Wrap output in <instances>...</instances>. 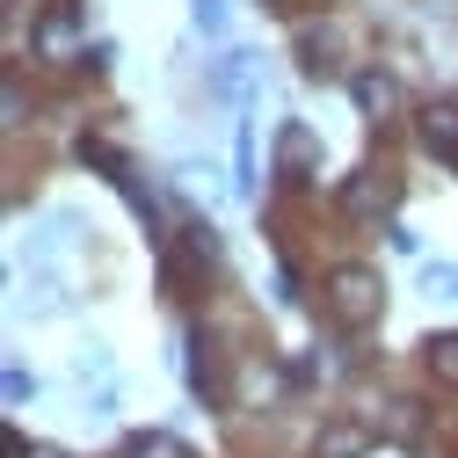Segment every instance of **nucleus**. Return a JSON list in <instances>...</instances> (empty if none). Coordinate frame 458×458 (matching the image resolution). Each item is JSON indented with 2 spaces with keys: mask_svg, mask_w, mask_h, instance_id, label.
<instances>
[{
  "mask_svg": "<svg viewBox=\"0 0 458 458\" xmlns=\"http://www.w3.org/2000/svg\"><path fill=\"white\" fill-rule=\"evenodd\" d=\"M327 313H335V327H371V320L386 313V284H378V269L342 262V269L327 276Z\"/></svg>",
  "mask_w": 458,
  "mask_h": 458,
  "instance_id": "nucleus-1",
  "label": "nucleus"
},
{
  "mask_svg": "<svg viewBox=\"0 0 458 458\" xmlns=\"http://www.w3.org/2000/svg\"><path fill=\"white\" fill-rule=\"evenodd\" d=\"M30 44H37V59H51V66H73V59H88V51H81V15H73V8L44 15V22L30 30Z\"/></svg>",
  "mask_w": 458,
  "mask_h": 458,
  "instance_id": "nucleus-2",
  "label": "nucleus"
},
{
  "mask_svg": "<svg viewBox=\"0 0 458 458\" xmlns=\"http://www.w3.org/2000/svg\"><path fill=\"white\" fill-rule=\"evenodd\" d=\"M415 131H422V146H429L444 167H458V102H451V95H437V102L415 109Z\"/></svg>",
  "mask_w": 458,
  "mask_h": 458,
  "instance_id": "nucleus-3",
  "label": "nucleus"
},
{
  "mask_svg": "<svg viewBox=\"0 0 458 458\" xmlns=\"http://www.w3.org/2000/svg\"><path fill=\"white\" fill-rule=\"evenodd\" d=\"M350 102L364 109L371 124H386L393 109H400V81H393V73H378V66H357V73H350Z\"/></svg>",
  "mask_w": 458,
  "mask_h": 458,
  "instance_id": "nucleus-4",
  "label": "nucleus"
},
{
  "mask_svg": "<svg viewBox=\"0 0 458 458\" xmlns=\"http://www.w3.org/2000/svg\"><path fill=\"white\" fill-rule=\"evenodd\" d=\"M378 444V429L371 422H327L320 429V444H313V458H364Z\"/></svg>",
  "mask_w": 458,
  "mask_h": 458,
  "instance_id": "nucleus-5",
  "label": "nucleus"
},
{
  "mask_svg": "<svg viewBox=\"0 0 458 458\" xmlns=\"http://www.w3.org/2000/svg\"><path fill=\"white\" fill-rule=\"evenodd\" d=\"M276 167H284V175H313V167H320V139L306 124H284L276 131Z\"/></svg>",
  "mask_w": 458,
  "mask_h": 458,
  "instance_id": "nucleus-6",
  "label": "nucleus"
},
{
  "mask_svg": "<svg viewBox=\"0 0 458 458\" xmlns=\"http://www.w3.org/2000/svg\"><path fill=\"white\" fill-rule=\"evenodd\" d=\"M335 44H342V37H335V30H320V22H306V30H299V66H306L313 81H327V73H335Z\"/></svg>",
  "mask_w": 458,
  "mask_h": 458,
  "instance_id": "nucleus-7",
  "label": "nucleus"
},
{
  "mask_svg": "<svg viewBox=\"0 0 458 458\" xmlns=\"http://www.w3.org/2000/svg\"><path fill=\"white\" fill-rule=\"evenodd\" d=\"M117 458H197V451H190L182 437H167V429H139V437H131Z\"/></svg>",
  "mask_w": 458,
  "mask_h": 458,
  "instance_id": "nucleus-8",
  "label": "nucleus"
},
{
  "mask_svg": "<svg viewBox=\"0 0 458 458\" xmlns=\"http://www.w3.org/2000/svg\"><path fill=\"white\" fill-rule=\"evenodd\" d=\"M422 364H429L437 386H458V335H429L422 342Z\"/></svg>",
  "mask_w": 458,
  "mask_h": 458,
  "instance_id": "nucleus-9",
  "label": "nucleus"
},
{
  "mask_svg": "<svg viewBox=\"0 0 458 458\" xmlns=\"http://www.w3.org/2000/svg\"><path fill=\"white\" fill-rule=\"evenodd\" d=\"M422 415H415V400H386V415H378V437H400V444H415Z\"/></svg>",
  "mask_w": 458,
  "mask_h": 458,
  "instance_id": "nucleus-10",
  "label": "nucleus"
},
{
  "mask_svg": "<svg viewBox=\"0 0 458 458\" xmlns=\"http://www.w3.org/2000/svg\"><path fill=\"white\" fill-rule=\"evenodd\" d=\"M182 248H190V262H197V269H211V262H218V233H211L204 218H190V225H182Z\"/></svg>",
  "mask_w": 458,
  "mask_h": 458,
  "instance_id": "nucleus-11",
  "label": "nucleus"
},
{
  "mask_svg": "<svg viewBox=\"0 0 458 458\" xmlns=\"http://www.w3.org/2000/svg\"><path fill=\"white\" fill-rule=\"evenodd\" d=\"M342 204H350V211H378V204H393V182H350V197H342Z\"/></svg>",
  "mask_w": 458,
  "mask_h": 458,
  "instance_id": "nucleus-12",
  "label": "nucleus"
},
{
  "mask_svg": "<svg viewBox=\"0 0 458 458\" xmlns=\"http://www.w3.org/2000/svg\"><path fill=\"white\" fill-rule=\"evenodd\" d=\"M422 292L429 299H458V262H429L422 269Z\"/></svg>",
  "mask_w": 458,
  "mask_h": 458,
  "instance_id": "nucleus-13",
  "label": "nucleus"
},
{
  "mask_svg": "<svg viewBox=\"0 0 458 458\" xmlns=\"http://www.w3.org/2000/svg\"><path fill=\"white\" fill-rule=\"evenodd\" d=\"M190 22H197L204 37H218V30H225V0H190Z\"/></svg>",
  "mask_w": 458,
  "mask_h": 458,
  "instance_id": "nucleus-14",
  "label": "nucleus"
},
{
  "mask_svg": "<svg viewBox=\"0 0 458 458\" xmlns=\"http://www.w3.org/2000/svg\"><path fill=\"white\" fill-rule=\"evenodd\" d=\"M0 386H8V400H15V408H22V400H30V393H37V378H30L22 364H8V378H0Z\"/></svg>",
  "mask_w": 458,
  "mask_h": 458,
  "instance_id": "nucleus-15",
  "label": "nucleus"
},
{
  "mask_svg": "<svg viewBox=\"0 0 458 458\" xmlns=\"http://www.w3.org/2000/svg\"><path fill=\"white\" fill-rule=\"evenodd\" d=\"M8 458H66V451H51V444H22V437H8Z\"/></svg>",
  "mask_w": 458,
  "mask_h": 458,
  "instance_id": "nucleus-16",
  "label": "nucleus"
}]
</instances>
